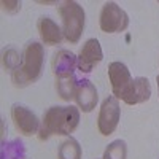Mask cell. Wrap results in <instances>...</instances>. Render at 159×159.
I'll return each mask as SVG.
<instances>
[{"label":"cell","instance_id":"17","mask_svg":"<svg viewBox=\"0 0 159 159\" xmlns=\"http://www.w3.org/2000/svg\"><path fill=\"white\" fill-rule=\"evenodd\" d=\"M2 7L8 13H18L21 10V2H18V0H15V2H7V0H3Z\"/></svg>","mask_w":159,"mask_h":159},{"label":"cell","instance_id":"14","mask_svg":"<svg viewBox=\"0 0 159 159\" xmlns=\"http://www.w3.org/2000/svg\"><path fill=\"white\" fill-rule=\"evenodd\" d=\"M57 159H81V147L78 140H75L73 137L64 140L59 148Z\"/></svg>","mask_w":159,"mask_h":159},{"label":"cell","instance_id":"16","mask_svg":"<svg viewBox=\"0 0 159 159\" xmlns=\"http://www.w3.org/2000/svg\"><path fill=\"white\" fill-rule=\"evenodd\" d=\"M21 64H22V56L15 48H10V49L3 51V67L7 70L15 72L16 69L21 67Z\"/></svg>","mask_w":159,"mask_h":159},{"label":"cell","instance_id":"13","mask_svg":"<svg viewBox=\"0 0 159 159\" xmlns=\"http://www.w3.org/2000/svg\"><path fill=\"white\" fill-rule=\"evenodd\" d=\"M75 65H76V56L69 49H61L52 57V72H54V75L64 72H73Z\"/></svg>","mask_w":159,"mask_h":159},{"label":"cell","instance_id":"10","mask_svg":"<svg viewBox=\"0 0 159 159\" xmlns=\"http://www.w3.org/2000/svg\"><path fill=\"white\" fill-rule=\"evenodd\" d=\"M150 97H151V84L148 81V78L137 76L134 78V81H132L123 102H126L127 105H137V103H143L150 100Z\"/></svg>","mask_w":159,"mask_h":159},{"label":"cell","instance_id":"3","mask_svg":"<svg viewBox=\"0 0 159 159\" xmlns=\"http://www.w3.org/2000/svg\"><path fill=\"white\" fill-rule=\"evenodd\" d=\"M57 13L62 19V34L64 38L69 43L75 45L80 42V38L84 30V10L78 2L73 0H65V2L59 3Z\"/></svg>","mask_w":159,"mask_h":159},{"label":"cell","instance_id":"1","mask_svg":"<svg viewBox=\"0 0 159 159\" xmlns=\"http://www.w3.org/2000/svg\"><path fill=\"white\" fill-rule=\"evenodd\" d=\"M80 110L73 105L51 107L45 111L38 130V139L46 140L51 135H70L78 127Z\"/></svg>","mask_w":159,"mask_h":159},{"label":"cell","instance_id":"2","mask_svg":"<svg viewBox=\"0 0 159 159\" xmlns=\"http://www.w3.org/2000/svg\"><path fill=\"white\" fill-rule=\"evenodd\" d=\"M43 59H45L43 45L38 42L27 43L22 52L21 67L16 69L15 72H11V83L16 88H25L35 83L40 78V75H42Z\"/></svg>","mask_w":159,"mask_h":159},{"label":"cell","instance_id":"8","mask_svg":"<svg viewBox=\"0 0 159 159\" xmlns=\"http://www.w3.org/2000/svg\"><path fill=\"white\" fill-rule=\"evenodd\" d=\"M103 59V52H102V46L99 43L97 38H89L86 40V43L83 45L81 51L76 57V65L80 72L83 73H89L94 70V67L97 64H100Z\"/></svg>","mask_w":159,"mask_h":159},{"label":"cell","instance_id":"5","mask_svg":"<svg viewBox=\"0 0 159 159\" xmlns=\"http://www.w3.org/2000/svg\"><path fill=\"white\" fill-rule=\"evenodd\" d=\"M119 118H121V108L119 102L115 96H108L100 105V111L97 118V129L102 135H111L118 127Z\"/></svg>","mask_w":159,"mask_h":159},{"label":"cell","instance_id":"12","mask_svg":"<svg viewBox=\"0 0 159 159\" xmlns=\"http://www.w3.org/2000/svg\"><path fill=\"white\" fill-rule=\"evenodd\" d=\"M78 88V81L75 78L73 72H64L56 75V89L61 99L64 100H70L75 99V92Z\"/></svg>","mask_w":159,"mask_h":159},{"label":"cell","instance_id":"4","mask_svg":"<svg viewBox=\"0 0 159 159\" xmlns=\"http://www.w3.org/2000/svg\"><path fill=\"white\" fill-rule=\"evenodd\" d=\"M99 25L105 34H118L127 29L129 16L127 13L115 2L103 3L99 16Z\"/></svg>","mask_w":159,"mask_h":159},{"label":"cell","instance_id":"11","mask_svg":"<svg viewBox=\"0 0 159 159\" xmlns=\"http://www.w3.org/2000/svg\"><path fill=\"white\" fill-rule=\"evenodd\" d=\"M37 29H38V34L42 37V42L48 46H54V45H59L64 38V34H62V29L59 25L52 21L49 16H42L37 22Z\"/></svg>","mask_w":159,"mask_h":159},{"label":"cell","instance_id":"9","mask_svg":"<svg viewBox=\"0 0 159 159\" xmlns=\"http://www.w3.org/2000/svg\"><path fill=\"white\" fill-rule=\"evenodd\" d=\"M75 100L80 110H83L84 113H89L96 108L99 96H97V89L92 84L89 80H81L78 81V88L75 92Z\"/></svg>","mask_w":159,"mask_h":159},{"label":"cell","instance_id":"15","mask_svg":"<svg viewBox=\"0 0 159 159\" xmlns=\"http://www.w3.org/2000/svg\"><path fill=\"white\" fill-rule=\"evenodd\" d=\"M126 156H127V145L124 140L118 139V140H113L105 148L102 159H126Z\"/></svg>","mask_w":159,"mask_h":159},{"label":"cell","instance_id":"6","mask_svg":"<svg viewBox=\"0 0 159 159\" xmlns=\"http://www.w3.org/2000/svg\"><path fill=\"white\" fill-rule=\"evenodd\" d=\"M108 78H110V83H111V91H113V96L119 100V99H124V96L127 94V91L134 81L132 78L127 65L123 62H111L108 65Z\"/></svg>","mask_w":159,"mask_h":159},{"label":"cell","instance_id":"7","mask_svg":"<svg viewBox=\"0 0 159 159\" xmlns=\"http://www.w3.org/2000/svg\"><path fill=\"white\" fill-rule=\"evenodd\" d=\"M11 118H13V123H15L16 129L19 130V134L27 135V137L38 134L40 121H38L37 115L32 110H29L27 107L19 105V103H13L11 105Z\"/></svg>","mask_w":159,"mask_h":159},{"label":"cell","instance_id":"18","mask_svg":"<svg viewBox=\"0 0 159 159\" xmlns=\"http://www.w3.org/2000/svg\"><path fill=\"white\" fill-rule=\"evenodd\" d=\"M156 81H157V94H159V75L156 76Z\"/></svg>","mask_w":159,"mask_h":159}]
</instances>
